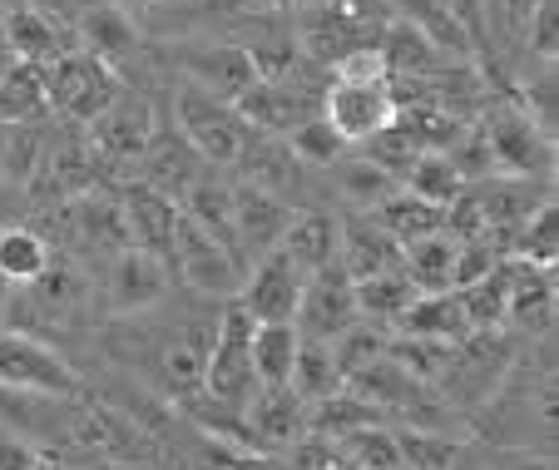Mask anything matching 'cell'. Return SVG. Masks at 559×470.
<instances>
[{
    "mask_svg": "<svg viewBox=\"0 0 559 470\" xmlns=\"http://www.w3.org/2000/svg\"><path fill=\"white\" fill-rule=\"evenodd\" d=\"M115 94V64H105L90 50H64L60 60L45 64V105H50V115L70 119V125H90Z\"/></svg>",
    "mask_w": 559,
    "mask_h": 470,
    "instance_id": "4",
    "label": "cell"
},
{
    "mask_svg": "<svg viewBox=\"0 0 559 470\" xmlns=\"http://www.w3.org/2000/svg\"><path fill=\"white\" fill-rule=\"evenodd\" d=\"M337 446H342V456L352 460V470H406L396 431L361 426V431H352V436H337Z\"/></svg>",
    "mask_w": 559,
    "mask_h": 470,
    "instance_id": "42",
    "label": "cell"
},
{
    "mask_svg": "<svg viewBox=\"0 0 559 470\" xmlns=\"http://www.w3.org/2000/svg\"><path fill=\"white\" fill-rule=\"evenodd\" d=\"M0 35H5V45H11V55L21 64H50L70 50L60 25H55L45 11H35V5H11L5 21H0Z\"/></svg>",
    "mask_w": 559,
    "mask_h": 470,
    "instance_id": "22",
    "label": "cell"
},
{
    "mask_svg": "<svg viewBox=\"0 0 559 470\" xmlns=\"http://www.w3.org/2000/svg\"><path fill=\"white\" fill-rule=\"evenodd\" d=\"M402 21L416 25V31H421L441 55H455V60L471 55V31L445 11L441 0H402Z\"/></svg>",
    "mask_w": 559,
    "mask_h": 470,
    "instance_id": "34",
    "label": "cell"
},
{
    "mask_svg": "<svg viewBox=\"0 0 559 470\" xmlns=\"http://www.w3.org/2000/svg\"><path fill=\"white\" fill-rule=\"evenodd\" d=\"M357 322V293H352V278L337 258L328 268H317L302 278V297H297V337L302 342H332L342 327Z\"/></svg>",
    "mask_w": 559,
    "mask_h": 470,
    "instance_id": "7",
    "label": "cell"
},
{
    "mask_svg": "<svg viewBox=\"0 0 559 470\" xmlns=\"http://www.w3.org/2000/svg\"><path fill=\"white\" fill-rule=\"evenodd\" d=\"M371 219H377L396 243H412V238H426V233L445 228V209H436V203H426V199H416V193H406L402 184L391 188L386 199L371 209Z\"/></svg>",
    "mask_w": 559,
    "mask_h": 470,
    "instance_id": "29",
    "label": "cell"
},
{
    "mask_svg": "<svg viewBox=\"0 0 559 470\" xmlns=\"http://www.w3.org/2000/svg\"><path fill=\"white\" fill-rule=\"evenodd\" d=\"M455 297H461V307H465L471 332H500V327H506V303H510V252L480 282L455 287Z\"/></svg>",
    "mask_w": 559,
    "mask_h": 470,
    "instance_id": "31",
    "label": "cell"
},
{
    "mask_svg": "<svg viewBox=\"0 0 559 470\" xmlns=\"http://www.w3.org/2000/svg\"><path fill=\"white\" fill-rule=\"evenodd\" d=\"M50 115L45 105V64H21L15 60L0 80V119L5 125H40Z\"/></svg>",
    "mask_w": 559,
    "mask_h": 470,
    "instance_id": "32",
    "label": "cell"
},
{
    "mask_svg": "<svg viewBox=\"0 0 559 470\" xmlns=\"http://www.w3.org/2000/svg\"><path fill=\"white\" fill-rule=\"evenodd\" d=\"M277 252H283L297 272L328 268V262L337 258V219L322 209H293V223H287Z\"/></svg>",
    "mask_w": 559,
    "mask_h": 470,
    "instance_id": "21",
    "label": "cell"
},
{
    "mask_svg": "<svg viewBox=\"0 0 559 470\" xmlns=\"http://www.w3.org/2000/svg\"><path fill=\"white\" fill-rule=\"evenodd\" d=\"M0 21H5V11H0Z\"/></svg>",
    "mask_w": 559,
    "mask_h": 470,
    "instance_id": "55",
    "label": "cell"
},
{
    "mask_svg": "<svg viewBox=\"0 0 559 470\" xmlns=\"http://www.w3.org/2000/svg\"><path fill=\"white\" fill-rule=\"evenodd\" d=\"M391 332L426 337V342H465V337H471V322H465V307L455 293H416L412 307L396 317Z\"/></svg>",
    "mask_w": 559,
    "mask_h": 470,
    "instance_id": "23",
    "label": "cell"
},
{
    "mask_svg": "<svg viewBox=\"0 0 559 470\" xmlns=\"http://www.w3.org/2000/svg\"><path fill=\"white\" fill-rule=\"evenodd\" d=\"M332 174H337V193L352 203L357 213H371L381 199H386L391 188H396V178L386 174V168H377L367 154L361 158H347L342 154L337 164H332Z\"/></svg>",
    "mask_w": 559,
    "mask_h": 470,
    "instance_id": "37",
    "label": "cell"
},
{
    "mask_svg": "<svg viewBox=\"0 0 559 470\" xmlns=\"http://www.w3.org/2000/svg\"><path fill=\"white\" fill-rule=\"evenodd\" d=\"M169 297V262L148 248H119L109 262V313L144 317Z\"/></svg>",
    "mask_w": 559,
    "mask_h": 470,
    "instance_id": "9",
    "label": "cell"
},
{
    "mask_svg": "<svg viewBox=\"0 0 559 470\" xmlns=\"http://www.w3.org/2000/svg\"><path fill=\"white\" fill-rule=\"evenodd\" d=\"M381 55H386L391 74H436L441 70V50L406 21L391 25V35L381 40Z\"/></svg>",
    "mask_w": 559,
    "mask_h": 470,
    "instance_id": "41",
    "label": "cell"
},
{
    "mask_svg": "<svg viewBox=\"0 0 559 470\" xmlns=\"http://www.w3.org/2000/svg\"><path fill=\"white\" fill-rule=\"evenodd\" d=\"M139 158H144V184L154 188V193H164V199H174V203H179L183 193L193 188L199 164H203L179 129H174V134H154Z\"/></svg>",
    "mask_w": 559,
    "mask_h": 470,
    "instance_id": "20",
    "label": "cell"
},
{
    "mask_svg": "<svg viewBox=\"0 0 559 470\" xmlns=\"http://www.w3.org/2000/svg\"><path fill=\"white\" fill-rule=\"evenodd\" d=\"M80 40H85L80 50L99 55L105 64H119L139 50V31L119 5H90V11L80 15Z\"/></svg>",
    "mask_w": 559,
    "mask_h": 470,
    "instance_id": "27",
    "label": "cell"
},
{
    "mask_svg": "<svg viewBox=\"0 0 559 470\" xmlns=\"http://www.w3.org/2000/svg\"><path fill=\"white\" fill-rule=\"evenodd\" d=\"M169 272H179L199 297H238V282H243V262L233 258L209 228H199L183 209L169 233Z\"/></svg>",
    "mask_w": 559,
    "mask_h": 470,
    "instance_id": "6",
    "label": "cell"
},
{
    "mask_svg": "<svg viewBox=\"0 0 559 470\" xmlns=\"http://www.w3.org/2000/svg\"><path fill=\"white\" fill-rule=\"evenodd\" d=\"M213 327L199 332V322H183L179 332H169V342L158 346V376L174 397H193L203 387V362H209Z\"/></svg>",
    "mask_w": 559,
    "mask_h": 470,
    "instance_id": "24",
    "label": "cell"
},
{
    "mask_svg": "<svg viewBox=\"0 0 559 470\" xmlns=\"http://www.w3.org/2000/svg\"><path fill=\"white\" fill-rule=\"evenodd\" d=\"M174 60H179L183 80L218 94V99H228V105L258 80V60L248 45H223V40L218 45H179Z\"/></svg>",
    "mask_w": 559,
    "mask_h": 470,
    "instance_id": "11",
    "label": "cell"
},
{
    "mask_svg": "<svg viewBox=\"0 0 559 470\" xmlns=\"http://www.w3.org/2000/svg\"><path fill=\"white\" fill-rule=\"evenodd\" d=\"M174 129H179L193 154L209 158V164H238L248 134H253L228 99H218V94L199 90V84H189V80L174 94Z\"/></svg>",
    "mask_w": 559,
    "mask_h": 470,
    "instance_id": "2",
    "label": "cell"
},
{
    "mask_svg": "<svg viewBox=\"0 0 559 470\" xmlns=\"http://www.w3.org/2000/svg\"><path fill=\"white\" fill-rule=\"evenodd\" d=\"M0 391L15 397H55L74 401L80 397V372L55 352L45 337L31 332H0Z\"/></svg>",
    "mask_w": 559,
    "mask_h": 470,
    "instance_id": "3",
    "label": "cell"
},
{
    "mask_svg": "<svg viewBox=\"0 0 559 470\" xmlns=\"http://www.w3.org/2000/svg\"><path fill=\"white\" fill-rule=\"evenodd\" d=\"M11 307H15V287L5 278H0V322H5V317H11Z\"/></svg>",
    "mask_w": 559,
    "mask_h": 470,
    "instance_id": "51",
    "label": "cell"
},
{
    "mask_svg": "<svg viewBox=\"0 0 559 470\" xmlns=\"http://www.w3.org/2000/svg\"><path fill=\"white\" fill-rule=\"evenodd\" d=\"M287 387H293L307 407L322 401V397H332V391H342V372H337V362H332V346L328 342H297Z\"/></svg>",
    "mask_w": 559,
    "mask_h": 470,
    "instance_id": "35",
    "label": "cell"
},
{
    "mask_svg": "<svg viewBox=\"0 0 559 470\" xmlns=\"http://www.w3.org/2000/svg\"><path fill=\"white\" fill-rule=\"evenodd\" d=\"M352 293H357V317L381 322V327H396V317H402L416 297V282L406 278L402 268H386V272H377V278L352 282Z\"/></svg>",
    "mask_w": 559,
    "mask_h": 470,
    "instance_id": "30",
    "label": "cell"
},
{
    "mask_svg": "<svg viewBox=\"0 0 559 470\" xmlns=\"http://www.w3.org/2000/svg\"><path fill=\"white\" fill-rule=\"evenodd\" d=\"M525 40L545 64L555 60V50H559V0H535V11H530V21H525Z\"/></svg>",
    "mask_w": 559,
    "mask_h": 470,
    "instance_id": "45",
    "label": "cell"
},
{
    "mask_svg": "<svg viewBox=\"0 0 559 470\" xmlns=\"http://www.w3.org/2000/svg\"><path fill=\"white\" fill-rule=\"evenodd\" d=\"M297 327L293 322H253L248 337V356H253V376L258 387H287L293 376V356H297Z\"/></svg>",
    "mask_w": 559,
    "mask_h": 470,
    "instance_id": "28",
    "label": "cell"
},
{
    "mask_svg": "<svg viewBox=\"0 0 559 470\" xmlns=\"http://www.w3.org/2000/svg\"><path fill=\"white\" fill-rule=\"evenodd\" d=\"M238 168H243V178L253 188H263V193H273V199H287L293 203V193L302 188V164L293 158V149H287V139H273V134H248L243 154H238Z\"/></svg>",
    "mask_w": 559,
    "mask_h": 470,
    "instance_id": "18",
    "label": "cell"
},
{
    "mask_svg": "<svg viewBox=\"0 0 559 470\" xmlns=\"http://www.w3.org/2000/svg\"><path fill=\"white\" fill-rule=\"evenodd\" d=\"M119 209H124L129 248H148L169 262V233H174V219H179V203L154 193L148 184H134L129 193H119Z\"/></svg>",
    "mask_w": 559,
    "mask_h": 470,
    "instance_id": "19",
    "label": "cell"
},
{
    "mask_svg": "<svg viewBox=\"0 0 559 470\" xmlns=\"http://www.w3.org/2000/svg\"><path fill=\"white\" fill-rule=\"evenodd\" d=\"M337 80L342 84H391V64L381 55V45H352L347 55H337Z\"/></svg>",
    "mask_w": 559,
    "mask_h": 470,
    "instance_id": "44",
    "label": "cell"
},
{
    "mask_svg": "<svg viewBox=\"0 0 559 470\" xmlns=\"http://www.w3.org/2000/svg\"><path fill=\"white\" fill-rule=\"evenodd\" d=\"M31 470H64V466H60L55 456H35V466H31Z\"/></svg>",
    "mask_w": 559,
    "mask_h": 470,
    "instance_id": "53",
    "label": "cell"
},
{
    "mask_svg": "<svg viewBox=\"0 0 559 470\" xmlns=\"http://www.w3.org/2000/svg\"><path fill=\"white\" fill-rule=\"evenodd\" d=\"M233 109H238V119H243L248 129H258V134H287L293 125L317 115V105L293 84V74H258V80L233 99Z\"/></svg>",
    "mask_w": 559,
    "mask_h": 470,
    "instance_id": "12",
    "label": "cell"
},
{
    "mask_svg": "<svg viewBox=\"0 0 559 470\" xmlns=\"http://www.w3.org/2000/svg\"><path fill=\"white\" fill-rule=\"evenodd\" d=\"M480 139H486L490 158H496V174L510 178H539L549 174V129L530 115L520 99H506V105H490L486 119H480Z\"/></svg>",
    "mask_w": 559,
    "mask_h": 470,
    "instance_id": "5",
    "label": "cell"
},
{
    "mask_svg": "<svg viewBox=\"0 0 559 470\" xmlns=\"http://www.w3.org/2000/svg\"><path fill=\"white\" fill-rule=\"evenodd\" d=\"M15 219H21V188L0 178V228H5V223H15Z\"/></svg>",
    "mask_w": 559,
    "mask_h": 470,
    "instance_id": "49",
    "label": "cell"
},
{
    "mask_svg": "<svg viewBox=\"0 0 559 470\" xmlns=\"http://www.w3.org/2000/svg\"><path fill=\"white\" fill-rule=\"evenodd\" d=\"M317 115L328 119L347 144H361V139H371L377 129H386L391 119H396V99H391V84H342V80H332Z\"/></svg>",
    "mask_w": 559,
    "mask_h": 470,
    "instance_id": "10",
    "label": "cell"
},
{
    "mask_svg": "<svg viewBox=\"0 0 559 470\" xmlns=\"http://www.w3.org/2000/svg\"><path fill=\"white\" fill-rule=\"evenodd\" d=\"M302 278L283 252H263V258L248 262L243 282H238V307H243L253 322H293L297 317V297H302Z\"/></svg>",
    "mask_w": 559,
    "mask_h": 470,
    "instance_id": "8",
    "label": "cell"
},
{
    "mask_svg": "<svg viewBox=\"0 0 559 470\" xmlns=\"http://www.w3.org/2000/svg\"><path fill=\"white\" fill-rule=\"evenodd\" d=\"M283 139H287V149H293V158H297L302 168H332V164H337V158L352 149L347 139H342L322 115H312V119H302V125H293Z\"/></svg>",
    "mask_w": 559,
    "mask_h": 470,
    "instance_id": "39",
    "label": "cell"
},
{
    "mask_svg": "<svg viewBox=\"0 0 559 470\" xmlns=\"http://www.w3.org/2000/svg\"><path fill=\"white\" fill-rule=\"evenodd\" d=\"M287 223H293V203L287 199H273V193H263L253 184L233 188V238H238L243 262L273 252L283 243Z\"/></svg>",
    "mask_w": 559,
    "mask_h": 470,
    "instance_id": "14",
    "label": "cell"
},
{
    "mask_svg": "<svg viewBox=\"0 0 559 470\" xmlns=\"http://www.w3.org/2000/svg\"><path fill=\"white\" fill-rule=\"evenodd\" d=\"M441 5H445V11L455 15V21L465 25V31H471V25L480 21V0H441Z\"/></svg>",
    "mask_w": 559,
    "mask_h": 470,
    "instance_id": "50",
    "label": "cell"
},
{
    "mask_svg": "<svg viewBox=\"0 0 559 470\" xmlns=\"http://www.w3.org/2000/svg\"><path fill=\"white\" fill-rule=\"evenodd\" d=\"M490 470H555V460L539 456V450H506Z\"/></svg>",
    "mask_w": 559,
    "mask_h": 470,
    "instance_id": "48",
    "label": "cell"
},
{
    "mask_svg": "<svg viewBox=\"0 0 559 470\" xmlns=\"http://www.w3.org/2000/svg\"><path fill=\"white\" fill-rule=\"evenodd\" d=\"M510 258L535 262V268H555V258H559V213H555V199L535 203V209L515 223Z\"/></svg>",
    "mask_w": 559,
    "mask_h": 470,
    "instance_id": "33",
    "label": "cell"
},
{
    "mask_svg": "<svg viewBox=\"0 0 559 470\" xmlns=\"http://www.w3.org/2000/svg\"><path fill=\"white\" fill-rule=\"evenodd\" d=\"M154 134H158L154 105L139 99V94H124V90L90 119V149H95V154H109V158H139Z\"/></svg>",
    "mask_w": 559,
    "mask_h": 470,
    "instance_id": "13",
    "label": "cell"
},
{
    "mask_svg": "<svg viewBox=\"0 0 559 470\" xmlns=\"http://www.w3.org/2000/svg\"><path fill=\"white\" fill-rule=\"evenodd\" d=\"M402 188H406V193H416V199L436 203V209H445V203H451L455 193L465 188V178H461V168H455L445 154H421L402 174Z\"/></svg>",
    "mask_w": 559,
    "mask_h": 470,
    "instance_id": "40",
    "label": "cell"
},
{
    "mask_svg": "<svg viewBox=\"0 0 559 470\" xmlns=\"http://www.w3.org/2000/svg\"><path fill=\"white\" fill-rule=\"evenodd\" d=\"M337 262L347 268L352 282L377 278L386 268H402V243L391 238L371 213H357V219L337 223Z\"/></svg>",
    "mask_w": 559,
    "mask_h": 470,
    "instance_id": "16",
    "label": "cell"
},
{
    "mask_svg": "<svg viewBox=\"0 0 559 470\" xmlns=\"http://www.w3.org/2000/svg\"><path fill=\"white\" fill-rule=\"evenodd\" d=\"M486 5H490V21H496V35L525 31L530 11H535V0H486Z\"/></svg>",
    "mask_w": 559,
    "mask_h": 470,
    "instance_id": "46",
    "label": "cell"
},
{
    "mask_svg": "<svg viewBox=\"0 0 559 470\" xmlns=\"http://www.w3.org/2000/svg\"><path fill=\"white\" fill-rule=\"evenodd\" d=\"M396 446H402L406 470H455L461 460V440L426 436V431H396Z\"/></svg>",
    "mask_w": 559,
    "mask_h": 470,
    "instance_id": "43",
    "label": "cell"
},
{
    "mask_svg": "<svg viewBox=\"0 0 559 470\" xmlns=\"http://www.w3.org/2000/svg\"><path fill=\"white\" fill-rule=\"evenodd\" d=\"M386 342H391V327L367 322V317H357L352 327H342V332L328 342L332 346V362H337V372H342V381H347V376H357L361 366L381 362V356H386Z\"/></svg>",
    "mask_w": 559,
    "mask_h": 470,
    "instance_id": "36",
    "label": "cell"
},
{
    "mask_svg": "<svg viewBox=\"0 0 559 470\" xmlns=\"http://www.w3.org/2000/svg\"><path fill=\"white\" fill-rule=\"evenodd\" d=\"M15 64V55H11V45H5V35H0V80H5V70Z\"/></svg>",
    "mask_w": 559,
    "mask_h": 470,
    "instance_id": "52",
    "label": "cell"
},
{
    "mask_svg": "<svg viewBox=\"0 0 559 470\" xmlns=\"http://www.w3.org/2000/svg\"><path fill=\"white\" fill-rule=\"evenodd\" d=\"M506 327H515L525 337H545L555 327V268H535V262L510 258Z\"/></svg>",
    "mask_w": 559,
    "mask_h": 470,
    "instance_id": "15",
    "label": "cell"
},
{
    "mask_svg": "<svg viewBox=\"0 0 559 470\" xmlns=\"http://www.w3.org/2000/svg\"><path fill=\"white\" fill-rule=\"evenodd\" d=\"M386 356L396 366H402L412 381H436V376L451 372L455 362V342H426V337H402V332H391L386 342Z\"/></svg>",
    "mask_w": 559,
    "mask_h": 470,
    "instance_id": "38",
    "label": "cell"
},
{
    "mask_svg": "<svg viewBox=\"0 0 559 470\" xmlns=\"http://www.w3.org/2000/svg\"><path fill=\"white\" fill-rule=\"evenodd\" d=\"M35 456H40V450H35L31 440L11 436V431H0V470H31Z\"/></svg>",
    "mask_w": 559,
    "mask_h": 470,
    "instance_id": "47",
    "label": "cell"
},
{
    "mask_svg": "<svg viewBox=\"0 0 559 470\" xmlns=\"http://www.w3.org/2000/svg\"><path fill=\"white\" fill-rule=\"evenodd\" d=\"M148 5H169V0H148Z\"/></svg>",
    "mask_w": 559,
    "mask_h": 470,
    "instance_id": "54",
    "label": "cell"
},
{
    "mask_svg": "<svg viewBox=\"0 0 559 470\" xmlns=\"http://www.w3.org/2000/svg\"><path fill=\"white\" fill-rule=\"evenodd\" d=\"M248 337H253V317L233 303L223 307V317L213 322V342H209V362H203V387L199 397L213 407H228L243 416V407L253 401L258 376H253V356H248Z\"/></svg>",
    "mask_w": 559,
    "mask_h": 470,
    "instance_id": "1",
    "label": "cell"
},
{
    "mask_svg": "<svg viewBox=\"0 0 559 470\" xmlns=\"http://www.w3.org/2000/svg\"><path fill=\"white\" fill-rule=\"evenodd\" d=\"M455 248H461V238H455V233H445V228L402 243V272L416 282V293H451Z\"/></svg>",
    "mask_w": 559,
    "mask_h": 470,
    "instance_id": "25",
    "label": "cell"
},
{
    "mask_svg": "<svg viewBox=\"0 0 559 470\" xmlns=\"http://www.w3.org/2000/svg\"><path fill=\"white\" fill-rule=\"evenodd\" d=\"M243 431L263 440L267 450L293 446L307 436V401L293 387H258L253 401L243 407Z\"/></svg>",
    "mask_w": 559,
    "mask_h": 470,
    "instance_id": "17",
    "label": "cell"
},
{
    "mask_svg": "<svg viewBox=\"0 0 559 470\" xmlns=\"http://www.w3.org/2000/svg\"><path fill=\"white\" fill-rule=\"evenodd\" d=\"M55 248L40 228H25V223H5L0 228V278L11 287H31L50 272Z\"/></svg>",
    "mask_w": 559,
    "mask_h": 470,
    "instance_id": "26",
    "label": "cell"
}]
</instances>
